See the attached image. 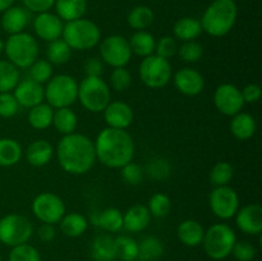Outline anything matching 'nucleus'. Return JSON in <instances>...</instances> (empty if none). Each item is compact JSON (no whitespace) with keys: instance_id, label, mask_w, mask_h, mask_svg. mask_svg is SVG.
I'll return each instance as SVG.
<instances>
[{"instance_id":"nucleus-1","label":"nucleus","mask_w":262,"mask_h":261,"mask_svg":"<svg viewBox=\"0 0 262 261\" xmlns=\"http://www.w3.org/2000/svg\"><path fill=\"white\" fill-rule=\"evenodd\" d=\"M56 159L66 173L83 176L97 161L94 141L89 136L77 132L63 136L56 146Z\"/></svg>"},{"instance_id":"nucleus-2","label":"nucleus","mask_w":262,"mask_h":261,"mask_svg":"<svg viewBox=\"0 0 262 261\" xmlns=\"http://www.w3.org/2000/svg\"><path fill=\"white\" fill-rule=\"evenodd\" d=\"M96 160L112 169H120L133 161L136 145L127 129L105 127L94 141Z\"/></svg>"},{"instance_id":"nucleus-3","label":"nucleus","mask_w":262,"mask_h":261,"mask_svg":"<svg viewBox=\"0 0 262 261\" xmlns=\"http://www.w3.org/2000/svg\"><path fill=\"white\" fill-rule=\"evenodd\" d=\"M238 17L237 3L233 0H214L200 19L204 32L212 37H223L234 27Z\"/></svg>"},{"instance_id":"nucleus-4","label":"nucleus","mask_w":262,"mask_h":261,"mask_svg":"<svg viewBox=\"0 0 262 261\" xmlns=\"http://www.w3.org/2000/svg\"><path fill=\"white\" fill-rule=\"evenodd\" d=\"M61 38L72 50L87 51L99 46L101 31L94 20L82 17L64 23Z\"/></svg>"},{"instance_id":"nucleus-5","label":"nucleus","mask_w":262,"mask_h":261,"mask_svg":"<svg viewBox=\"0 0 262 261\" xmlns=\"http://www.w3.org/2000/svg\"><path fill=\"white\" fill-rule=\"evenodd\" d=\"M38 44L35 36L27 32L10 35L4 41V54L7 60L14 64L18 69H28V67L38 59Z\"/></svg>"},{"instance_id":"nucleus-6","label":"nucleus","mask_w":262,"mask_h":261,"mask_svg":"<svg viewBox=\"0 0 262 261\" xmlns=\"http://www.w3.org/2000/svg\"><path fill=\"white\" fill-rule=\"evenodd\" d=\"M235 242L237 234L230 225L225 223H215L205 230L202 246L210 258L219 261L232 255Z\"/></svg>"},{"instance_id":"nucleus-7","label":"nucleus","mask_w":262,"mask_h":261,"mask_svg":"<svg viewBox=\"0 0 262 261\" xmlns=\"http://www.w3.org/2000/svg\"><path fill=\"white\" fill-rule=\"evenodd\" d=\"M79 104L90 113H102L112 101V91L102 77H84L78 83Z\"/></svg>"},{"instance_id":"nucleus-8","label":"nucleus","mask_w":262,"mask_h":261,"mask_svg":"<svg viewBox=\"0 0 262 261\" xmlns=\"http://www.w3.org/2000/svg\"><path fill=\"white\" fill-rule=\"evenodd\" d=\"M45 89V101L54 109L71 107L78 97V82L69 74L60 73L53 76Z\"/></svg>"},{"instance_id":"nucleus-9","label":"nucleus","mask_w":262,"mask_h":261,"mask_svg":"<svg viewBox=\"0 0 262 261\" xmlns=\"http://www.w3.org/2000/svg\"><path fill=\"white\" fill-rule=\"evenodd\" d=\"M138 76L142 83L151 90H159L168 86L173 78V68L170 60L161 56L152 55L142 59L138 67Z\"/></svg>"},{"instance_id":"nucleus-10","label":"nucleus","mask_w":262,"mask_h":261,"mask_svg":"<svg viewBox=\"0 0 262 261\" xmlns=\"http://www.w3.org/2000/svg\"><path fill=\"white\" fill-rule=\"evenodd\" d=\"M33 234V225L25 215L12 212L0 219V242L8 247L27 243Z\"/></svg>"},{"instance_id":"nucleus-11","label":"nucleus","mask_w":262,"mask_h":261,"mask_svg":"<svg viewBox=\"0 0 262 261\" xmlns=\"http://www.w3.org/2000/svg\"><path fill=\"white\" fill-rule=\"evenodd\" d=\"M31 211L33 216L41 223L58 224L67 212V207L61 197L54 192H41L31 204Z\"/></svg>"},{"instance_id":"nucleus-12","label":"nucleus","mask_w":262,"mask_h":261,"mask_svg":"<svg viewBox=\"0 0 262 261\" xmlns=\"http://www.w3.org/2000/svg\"><path fill=\"white\" fill-rule=\"evenodd\" d=\"M99 53L104 64L112 68L125 67L133 55L128 38L122 35H110L102 38L99 44Z\"/></svg>"},{"instance_id":"nucleus-13","label":"nucleus","mask_w":262,"mask_h":261,"mask_svg":"<svg viewBox=\"0 0 262 261\" xmlns=\"http://www.w3.org/2000/svg\"><path fill=\"white\" fill-rule=\"evenodd\" d=\"M211 212L222 220H229L235 216L239 205V196L230 186L214 187L209 196Z\"/></svg>"},{"instance_id":"nucleus-14","label":"nucleus","mask_w":262,"mask_h":261,"mask_svg":"<svg viewBox=\"0 0 262 261\" xmlns=\"http://www.w3.org/2000/svg\"><path fill=\"white\" fill-rule=\"evenodd\" d=\"M214 105L219 113L227 117H233L242 112L245 106L241 89L233 83H222L215 89Z\"/></svg>"},{"instance_id":"nucleus-15","label":"nucleus","mask_w":262,"mask_h":261,"mask_svg":"<svg viewBox=\"0 0 262 261\" xmlns=\"http://www.w3.org/2000/svg\"><path fill=\"white\" fill-rule=\"evenodd\" d=\"M174 87L184 96H199L205 89V78L197 69L184 67L173 74Z\"/></svg>"},{"instance_id":"nucleus-16","label":"nucleus","mask_w":262,"mask_h":261,"mask_svg":"<svg viewBox=\"0 0 262 261\" xmlns=\"http://www.w3.org/2000/svg\"><path fill=\"white\" fill-rule=\"evenodd\" d=\"M32 27L33 32L40 40L51 42V41L61 38L64 22L55 13L45 12L36 14L32 20Z\"/></svg>"},{"instance_id":"nucleus-17","label":"nucleus","mask_w":262,"mask_h":261,"mask_svg":"<svg viewBox=\"0 0 262 261\" xmlns=\"http://www.w3.org/2000/svg\"><path fill=\"white\" fill-rule=\"evenodd\" d=\"M104 122L106 127L114 129H127L135 119L132 106L124 101H110L102 112Z\"/></svg>"},{"instance_id":"nucleus-18","label":"nucleus","mask_w":262,"mask_h":261,"mask_svg":"<svg viewBox=\"0 0 262 261\" xmlns=\"http://www.w3.org/2000/svg\"><path fill=\"white\" fill-rule=\"evenodd\" d=\"M235 225L242 233L258 235L262 232V207L260 204H248L239 207L234 216Z\"/></svg>"},{"instance_id":"nucleus-19","label":"nucleus","mask_w":262,"mask_h":261,"mask_svg":"<svg viewBox=\"0 0 262 261\" xmlns=\"http://www.w3.org/2000/svg\"><path fill=\"white\" fill-rule=\"evenodd\" d=\"M13 95L19 106L27 107V109H31V107L45 101L43 84L37 83L31 78L20 79L15 89L13 90Z\"/></svg>"},{"instance_id":"nucleus-20","label":"nucleus","mask_w":262,"mask_h":261,"mask_svg":"<svg viewBox=\"0 0 262 261\" xmlns=\"http://www.w3.org/2000/svg\"><path fill=\"white\" fill-rule=\"evenodd\" d=\"M31 22V13L20 5H13L3 12L2 28L8 35L25 32Z\"/></svg>"},{"instance_id":"nucleus-21","label":"nucleus","mask_w":262,"mask_h":261,"mask_svg":"<svg viewBox=\"0 0 262 261\" xmlns=\"http://www.w3.org/2000/svg\"><path fill=\"white\" fill-rule=\"evenodd\" d=\"M151 217L146 205H133L123 214V229L129 233L143 232L150 225Z\"/></svg>"},{"instance_id":"nucleus-22","label":"nucleus","mask_w":262,"mask_h":261,"mask_svg":"<svg viewBox=\"0 0 262 261\" xmlns=\"http://www.w3.org/2000/svg\"><path fill=\"white\" fill-rule=\"evenodd\" d=\"M54 156V147L49 141L35 140L27 146L25 158L30 165L35 168H42L48 165Z\"/></svg>"},{"instance_id":"nucleus-23","label":"nucleus","mask_w":262,"mask_h":261,"mask_svg":"<svg viewBox=\"0 0 262 261\" xmlns=\"http://www.w3.org/2000/svg\"><path fill=\"white\" fill-rule=\"evenodd\" d=\"M91 223L109 233H118L123 229V212L117 207H106L91 215Z\"/></svg>"},{"instance_id":"nucleus-24","label":"nucleus","mask_w":262,"mask_h":261,"mask_svg":"<svg viewBox=\"0 0 262 261\" xmlns=\"http://www.w3.org/2000/svg\"><path fill=\"white\" fill-rule=\"evenodd\" d=\"M229 127L233 137L239 141H247L255 136L257 130V123L250 113L239 112L233 115Z\"/></svg>"},{"instance_id":"nucleus-25","label":"nucleus","mask_w":262,"mask_h":261,"mask_svg":"<svg viewBox=\"0 0 262 261\" xmlns=\"http://www.w3.org/2000/svg\"><path fill=\"white\" fill-rule=\"evenodd\" d=\"M178 240L187 247H197L202 245L205 235V228L194 219H186L177 228Z\"/></svg>"},{"instance_id":"nucleus-26","label":"nucleus","mask_w":262,"mask_h":261,"mask_svg":"<svg viewBox=\"0 0 262 261\" xmlns=\"http://www.w3.org/2000/svg\"><path fill=\"white\" fill-rule=\"evenodd\" d=\"M202 32L201 22L194 17L179 18L173 26V37L182 42L197 40Z\"/></svg>"},{"instance_id":"nucleus-27","label":"nucleus","mask_w":262,"mask_h":261,"mask_svg":"<svg viewBox=\"0 0 262 261\" xmlns=\"http://www.w3.org/2000/svg\"><path fill=\"white\" fill-rule=\"evenodd\" d=\"M59 224V229L64 235L69 238L81 237L86 233L89 228V220L84 215L79 212H66L64 216L61 217Z\"/></svg>"},{"instance_id":"nucleus-28","label":"nucleus","mask_w":262,"mask_h":261,"mask_svg":"<svg viewBox=\"0 0 262 261\" xmlns=\"http://www.w3.org/2000/svg\"><path fill=\"white\" fill-rule=\"evenodd\" d=\"M91 256L95 261L117 260L115 238L109 234H100L91 243Z\"/></svg>"},{"instance_id":"nucleus-29","label":"nucleus","mask_w":262,"mask_h":261,"mask_svg":"<svg viewBox=\"0 0 262 261\" xmlns=\"http://www.w3.org/2000/svg\"><path fill=\"white\" fill-rule=\"evenodd\" d=\"M55 14L66 22L82 18L87 12V0H55Z\"/></svg>"},{"instance_id":"nucleus-30","label":"nucleus","mask_w":262,"mask_h":261,"mask_svg":"<svg viewBox=\"0 0 262 261\" xmlns=\"http://www.w3.org/2000/svg\"><path fill=\"white\" fill-rule=\"evenodd\" d=\"M60 135L67 136L76 132L78 127V117L72 107H59L54 109L53 124Z\"/></svg>"},{"instance_id":"nucleus-31","label":"nucleus","mask_w":262,"mask_h":261,"mask_svg":"<svg viewBox=\"0 0 262 261\" xmlns=\"http://www.w3.org/2000/svg\"><path fill=\"white\" fill-rule=\"evenodd\" d=\"M53 115L54 107H51L48 102L43 101L28 109V124L36 130L48 129L53 124Z\"/></svg>"},{"instance_id":"nucleus-32","label":"nucleus","mask_w":262,"mask_h":261,"mask_svg":"<svg viewBox=\"0 0 262 261\" xmlns=\"http://www.w3.org/2000/svg\"><path fill=\"white\" fill-rule=\"evenodd\" d=\"M130 46L132 54L141 56V58H146L155 53V45L156 38L154 37L152 33L146 31H136L130 38L128 40Z\"/></svg>"},{"instance_id":"nucleus-33","label":"nucleus","mask_w":262,"mask_h":261,"mask_svg":"<svg viewBox=\"0 0 262 261\" xmlns=\"http://www.w3.org/2000/svg\"><path fill=\"white\" fill-rule=\"evenodd\" d=\"M23 156V148L14 138H0V166L9 168L17 165Z\"/></svg>"},{"instance_id":"nucleus-34","label":"nucleus","mask_w":262,"mask_h":261,"mask_svg":"<svg viewBox=\"0 0 262 261\" xmlns=\"http://www.w3.org/2000/svg\"><path fill=\"white\" fill-rule=\"evenodd\" d=\"M155 20V13L147 5H137L132 8L127 15V22L135 31H146Z\"/></svg>"},{"instance_id":"nucleus-35","label":"nucleus","mask_w":262,"mask_h":261,"mask_svg":"<svg viewBox=\"0 0 262 261\" xmlns=\"http://www.w3.org/2000/svg\"><path fill=\"white\" fill-rule=\"evenodd\" d=\"M164 243L154 235H147L138 242V257L140 261H156L164 255Z\"/></svg>"},{"instance_id":"nucleus-36","label":"nucleus","mask_w":262,"mask_h":261,"mask_svg":"<svg viewBox=\"0 0 262 261\" xmlns=\"http://www.w3.org/2000/svg\"><path fill=\"white\" fill-rule=\"evenodd\" d=\"M19 81V69L14 64L8 61L7 59H0V94L13 92Z\"/></svg>"},{"instance_id":"nucleus-37","label":"nucleus","mask_w":262,"mask_h":261,"mask_svg":"<svg viewBox=\"0 0 262 261\" xmlns=\"http://www.w3.org/2000/svg\"><path fill=\"white\" fill-rule=\"evenodd\" d=\"M72 49L63 38H58L49 42L46 48V60L50 61L53 66H63L68 63L72 56Z\"/></svg>"},{"instance_id":"nucleus-38","label":"nucleus","mask_w":262,"mask_h":261,"mask_svg":"<svg viewBox=\"0 0 262 261\" xmlns=\"http://www.w3.org/2000/svg\"><path fill=\"white\" fill-rule=\"evenodd\" d=\"M143 171L154 181H165L171 174V164L164 156H155L148 160Z\"/></svg>"},{"instance_id":"nucleus-39","label":"nucleus","mask_w":262,"mask_h":261,"mask_svg":"<svg viewBox=\"0 0 262 261\" xmlns=\"http://www.w3.org/2000/svg\"><path fill=\"white\" fill-rule=\"evenodd\" d=\"M117 260L132 261L138 257V242L129 235H119L115 238Z\"/></svg>"},{"instance_id":"nucleus-40","label":"nucleus","mask_w":262,"mask_h":261,"mask_svg":"<svg viewBox=\"0 0 262 261\" xmlns=\"http://www.w3.org/2000/svg\"><path fill=\"white\" fill-rule=\"evenodd\" d=\"M234 177V168L228 161H219L210 170V182L212 186H229Z\"/></svg>"},{"instance_id":"nucleus-41","label":"nucleus","mask_w":262,"mask_h":261,"mask_svg":"<svg viewBox=\"0 0 262 261\" xmlns=\"http://www.w3.org/2000/svg\"><path fill=\"white\" fill-rule=\"evenodd\" d=\"M53 64L46 59H36L30 67H28V78L37 82L40 84H46L49 79L54 76Z\"/></svg>"},{"instance_id":"nucleus-42","label":"nucleus","mask_w":262,"mask_h":261,"mask_svg":"<svg viewBox=\"0 0 262 261\" xmlns=\"http://www.w3.org/2000/svg\"><path fill=\"white\" fill-rule=\"evenodd\" d=\"M147 209L150 211L151 216L155 217H165L170 212L171 200L170 197L163 192H156L150 197L147 204Z\"/></svg>"},{"instance_id":"nucleus-43","label":"nucleus","mask_w":262,"mask_h":261,"mask_svg":"<svg viewBox=\"0 0 262 261\" xmlns=\"http://www.w3.org/2000/svg\"><path fill=\"white\" fill-rule=\"evenodd\" d=\"M179 58L184 61V63H197L201 60L202 55H204V48L199 41H187V42H182L181 46H178Z\"/></svg>"},{"instance_id":"nucleus-44","label":"nucleus","mask_w":262,"mask_h":261,"mask_svg":"<svg viewBox=\"0 0 262 261\" xmlns=\"http://www.w3.org/2000/svg\"><path fill=\"white\" fill-rule=\"evenodd\" d=\"M109 87L114 91L123 92L129 89L132 84V74L125 67H119V68H113V72L110 73Z\"/></svg>"},{"instance_id":"nucleus-45","label":"nucleus","mask_w":262,"mask_h":261,"mask_svg":"<svg viewBox=\"0 0 262 261\" xmlns=\"http://www.w3.org/2000/svg\"><path fill=\"white\" fill-rule=\"evenodd\" d=\"M8 261H41V256L37 248L28 243H23L12 247Z\"/></svg>"},{"instance_id":"nucleus-46","label":"nucleus","mask_w":262,"mask_h":261,"mask_svg":"<svg viewBox=\"0 0 262 261\" xmlns=\"http://www.w3.org/2000/svg\"><path fill=\"white\" fill-rule=\"evenodd\" d=\"M120 174H122L123 181L129 186H138L140 183H142L143 178H145V171H143L142 166L133 163V161L122 166Z\"/></svg>"},{"instance_id":"nucleus-47","label":"nucleus","mask_w":262,"mask_h":261,"mask_svg":"<svg viewBox=\"0 0 262 261\" xmlns=\"http://www.w3.org/2000/svg\"><path fill=\"white\" fill-rule=\"evenodd\" d=\"M177 53H178V41L173 36H163L159 40H156L155 53H154L155 55L169 60Z\"/></svg>"},{"instance_id":"nucleus-48","label":"nucleus","mask_w":262,"mask_h":261,"mask_svg":"<svg viewBox=\"0 0 262 261\" xmlns=\"http://www.w3.org/2000/svg\"><path fill=\"white\" fill-rule=\"evenodd\" d=\"M233 257L237 261H252L257 255L255 245L248 241H237L232 250Z\"/></svg>"},{"instance_id":"nucleus-49","label":"nucleus","mask_w":262,"mask_h":261,"mask_svg":"<svg viewBox=\"0 0 262 261\" xmlns=\"http://www.w3.org/2000/svg\"><path fill=\"white\" fill-rule=\"evenodd\" d=\"M19 104L15 100L13 92H2L0 94V117L13 118L19 110Z\"/></svg>"},{"instance_id":"nucleus-50","label":"nucleus","mask_w":262,"mask_h":261,"mask_svg":"<svg viewBox=\"0 0 262 261\" xmlns=\"http://www.w3.org/2000/svg\"><path fill=\"white\" fill-rule=\"evenodd\" d=\"M105 64L100 56H91L83 63L84 77H101L104 73Z\"/></svg>"},{"instance_id":"nucleus-51","label":"nucleus","mask_w":262,"mask_h":261,"mask_svg":"<svg viewBox=\"0 0 262 261\" xmlns=\"http://www.w3.org/2000/svg\"><path fill=\"white\" fill-rule=\"evenodd\" d=\"M22 7L26 8L30 13L40 14V13L50 12L51 8H54L55 0H20Z\"/></svg>"},{"instance_id":"nucleus-52","label":"nucleus","mask_w":262,"mask_h":261,"mask_svg":"<svg viewBox=\"0 0 262 261\" xmlns=\"http://www.w3.org/2000/svg\"><path fill=\"white\" fill-rule=\"evenodd\" d=\"M245 104H255L261 99V87L256 83H248L241 90Z\"/></svg>"},{"instance_id":"nucleus-53","label":"nucleus","mask_w":262,"mask_h":261,"mask_svg":"<svg viewBox=\"0 0 262 261\" xmlns=\"http://www.w3.org/2000/svg\"><path fill=\"white\" fill-rule=\"evenodd\" d=\"M56 229L54 224H46V223H41L40 227L37 228V237L41 242L50 243L55 240Z\"/></svg>"},{"instance_id":"nucleus-54","label":"nucleus","mask_w":262,"mask_h":261,"mask_svg":"<svg viewBox=\"0 0 262 261\" xmlns=\"http://www.w3.org/2000/svg\"><path fill=\"white\" fill-rule=\"evenodd\" d=\"M15 3V0H0V13L5 12L7 9H9L10 7H13Z\"/></svg>"},{"instance_id":"nucleus-55","label":"nucleus","mask_w":262,"mask_h":261,"mask_svg":"<svg viewBox=\"0 0 262 261\" xmlns=\"http://www.w3.org/2000/svg\"><path fill=\"white\" fill-rule=\"evenodd\" d=\"M3 53H4V41L0 38V55H2Z\"/></svg>"},{"instance_id":"nucleus-56","label":"nucleus","mask_w":262,"mask_h":261,"mask_svg":"<svg viewBox=\"0 0 262 261\" xmlns=\"http://www.w3.org/2000/svg\"><path fill=\"white\" fill-rule=\"evenodd\" d=\"M0 261H3V257H2V255H0Z\"/></svg>"},{"instance_id":"nucleus-57","label":"nucleus","mask_w":262,"mask_h":261,"mask_svg":"<svg viewBox=\"0 0 262 261\" xmlns=\"http://www.w3.org/2000/svg\"><path fill=\"white\" fill-rule=\"evenodd\" d=\"M233 2H239V0H233Z\"/></svg>"},{"instance_id":"nucleus-58","label":"nucleus","mask_w":262,"mask_h":261,"mask_svg":"<svg viewBox=\"0 0 262 261\" xmlns=\"http://www.w3.org/2000/svg\"><path fill=\"white\" fill-rule=\"evenodd\" d=\"M132 261H138V260H132Z\"/></svg>"},{"instance_id":"nucleus-59","label":"nucleus","mask_w":262,"mask_h":261,"mask_svg":"<svg viewBox=\"0 0 262 261\" xmlns=\"http://www.w3.org/2000/svg\"><path fill=\"white\" fill-rule=\"evenodd\" d=\"M114 261H119V260H114Z\"/></svg>"}]
</instances>
